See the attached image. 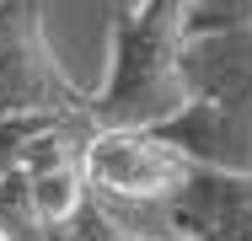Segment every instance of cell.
I'll return each mask as SVG.
<instances>
[{
  "label": "cell",
  "instance_id": "6da1fadb",
  "mask_svg": "<svg viewBox=\"0 0 252 241\" xmlns=\"http://www.w3.org/2000/svg\"><path fill=\"white\" fill-rule=\"evenodd\" d=\"M188 27L156 16L140 0L113 11V59L107 81L92 91V129H161L193 107L188 75Z\"/></svg>",
  "mask_w": 252,
  "mask_h": 241
},
{
  "label": "cell",
  "instance_id": "7a4b0ae2",
  "mask_svg": "<svg viewBox=\"0 0 252 241\" xmlns=\"http://www.w3.org/2000/svg\"><path fill=\"white\" fill-rule=\"evenodd\" d=\"M183 75L193 107L156 134H166L199 166L252 172V27L193 38L183 54Z\"/></svg>",
  "mask_w": 252,
  "mask_h": 241
},
{
  "label": "cell",
  "instance_id": "3957f363",
  "mask_svg": "<svg viewBox=\"0 0 252 241\" xmlns=\"http://www.w3.org/2000/svg\"><path fill=\"white\" fill-rule=\"evenodd\" d=\"M16 118H92V91L43 32V0H0V123Z\"/></svg>",
  "mask_w": 252,
  "mask_h": 241
},
{
  "label": "cell",
  "instance_id": "277c9868",
  "mask_svg": "<svg viewBox=\"0 0 252 241\" xmlns=\"http://www.w3.org/2000/svg\"><path fill=\"white\" fill-rule=\"evenodd\" d=\"M193 172L199 161L156 129H92L86 140V182L107 209H156Z\"/></svg>",
  "mask_w": 252,
  "mask_h": 241
},
{
  "label": "cell",
  "instance_id": "5b68a950",
  "mask_svg": "<svg viewBox=\"0 0 252 241\" xmlns=\"http://www.w3.org/2000/svg\"><path fill=\"white\" fill-rule=\"evenodd\" d=\"M102 204V198H97ZM129 231L183 241H252V172L199 166L156 209H113Z\"/></svg>",
  "mask_w": 252,
  "mask_h": 241
},
{
  "label": "cell",
  "instance_id": "8992f818",
  "mask_svg": "<svg viewBox=\"0 0 252 241\" xmlns=\"http://www.w3.org/2000/svg\"><path fill=\"white\" fill-rule=\"evenodd\" d=\"M49 118H16V123H0V225L16 241H38L49 236L38 225V209H32V188H27V145L43 134Z\"/></svg>",
  "mask_w": 252,
  "mask_h": 241
},
{
  "label": "cell",
  "instance_id": "52a82bcc",
  "mask_svg": "<svg viewBox=\"0 0 252 241\" xmlns=\"http://www.w3.org/2000/svg\"><path fill=\"white\" fill-rule=\"evenodd\" d=\"M242 27H252V0H193L188 11V43L215 32H242Z\"/></svg>",
  "mask_w": 252,
  "mask_h": 241
},
{
  "label": "cell",
  "instance_id": "ba28073f",
  "mask_svg": "<svg viewBox=\"0 0 252 241\" xmlns=\"http://www.w3.org/2000/svg\"><path fill=\"white\" fill-rule=\"evenodd\" d=\"M70 236L75 241H183V236H145V231H129V225H124L107 204H97V198L81 209V220L70 225Z\"/></svg>",
  "mask_w": 252,
  "mask_h": 241
},
{
  "label": "cell",
  "instance_id": "9c48e42d",
  "mask_svg": "<svg viewBox=\"0 0 252 241\" xmlns=\"http://www.w3.org/2000/svg\"><path fill=\"white\" fill-rule=\"evenodd\" d=\"M145 11H156V16H172V22H183L188 27V11H193V0H140Z\"/></svg>",
  "mask_w": 252,
  "mask_h": 241
},
{
  "label": "cell",
  "instance_id": "30bf717a",
  "mask_svg": "<svg viewBox=\"0 0 252 241\" xmlns=\"http://www.w3.org/2000/svg\"><path fill=\"white\" fill-rule=\"evenodd\" d=\"M43 241H75V236H70V231H49Z\"/></svg>",
  "mask_w": 252,
  "mask_h": 241
},
{
  "label": "cell",
  "instance_id": "8fae6325",
  "mask_svg": "<svg viewBox=\"0 0 252 241\" xmlns=\"http://www.w3.org/2000/svg\"><path fill=\"white\" fill-rule=\"evenodd\" d=\"M0 241H16V236H11V231H5V225H0Z\"/></svg>",
  "mask_w": 252,
  "mask_h": 241
}]
</instances>
